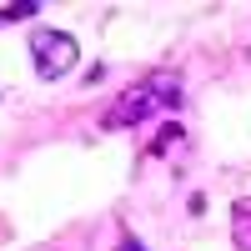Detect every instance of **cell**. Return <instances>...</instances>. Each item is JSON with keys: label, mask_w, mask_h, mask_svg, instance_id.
<instances>
[{"label": "cell", "mask_w": 251, "mask_h": 251, "mask_svg": "<svg viewBox=\"0 0 251 251\" xmlns=\"http://www.w3.org/2000/svg\"><path fill=\"white\" fill-rule=\"evenodd\" d=\"M176 100H181V80L176 75H151V80H141V86L121 91L111 106H106L100 126H106V131H131V126L151 121L156 111H171Z\"/></svg>", "instance_id": "obj_1"}, {"label": "cell", "mask_w": 251, "mask_h": 251, "mask_svg": "<svg viewBox=\"0 0 251 251\" xmlns=\"http://www.w3.org/2000/svg\"><path fill=\"white\" fill-rule=\"evenodd\" d=\"M30 60H35V75L40 80H60L75 71L80 60V46L71 30H55V25H35L30 30Z\"/></svg>", "instance_id": "obj_2"}, {"label": "cell", "mask_w": 251, "mask_h": 251, "mask_svg": "<svg viewBox=\"0 0 251 251\" xmlns=\"http://www.w3.org/2000/svg\"><path fill=\"white\" fill-rule=\"evenodd\" d=\"M231 246L236 251H251V196L231 201Z\"/></svg>", "instance_id": "obj_3"}, {"label": "cell", "mask_w": 251, "mask_h": 251, "mask_svg": "<svg viewBox=\"0 0 251 251\" xmlns=\"http://www.w3.org/2000/svg\"><path fill=\"white\" fill-rule=\"evenodd\" d=\"M40 5H35V0H20V5H5V10H0V20H25V15H35Z\"/></svg>", "instance_id": "obj_4"}, {"label": "cell", "mask_w": 251, "mask_h": 251, "mask_svg": "<svg viewBox=\"0 0 251 251\" xmlns=\"http://www.w3.org/2000/svg\"><path fill=\"white\" fill-rule=\"evenodd\" d=\"M126 251H146V246H136V241H131V246H126Z\"/></svg>", "instance_id": "obj_5"}]
</instances>
